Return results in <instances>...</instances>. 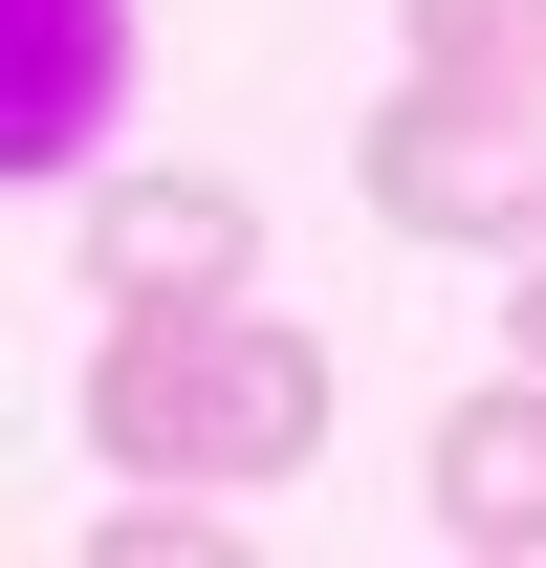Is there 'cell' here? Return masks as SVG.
<instances>
[{
    "mask_svg": "<svg viewBox=\"0 0 546 568\" xmlns=\"http://www.w3.org/2000/svg\"><path fill=\"white\" fill-rule=\"evenodd\" d=\"M88 437H110L132 503L306 481V459H328V351L263 328V306H110V351H88Z\"/></svg>",
    "mask_w": 546,
    "mask_h": 568,
    "instance_id": "cell-1",
    "label": "cell"
},
{
    "mask_svg": "<svg viewBox=\"0 0 546 568\" xmlns=\"http://www.w3.org/2000/svg\"><path fill=\"white\" fill-rule=\"evenodd\" d=\"M350 175L394 241H546V110H481V88H394Z\"/></svg>",
    "mask_w": 546,
    "mask_h": 568,
    "instance_id": "cell-2",
    "label": "cell"
},
{
    "mask_svg": "<svg viewBox=\"0 0 546 568\" xmlns=\"http://www.w3.org/2000/svg\"><path fill=\"white\" fill-rule=\"evenodd\" d=\"M132 88V0H0V175H67Z\"/></svg>",
    "mask_w": 546,
    "mask_h": 568,
    "instance_id": "cell-3",
    "label": "cell"
},
{
    "mask_svg": "<svg viewBox=\"0 0 546 568\" xmlns=\"http://www.w3.org/2000/svg\"><path fill=\"white\" fill-rule=\"evenodd\" d=\"M241 263H263V197L241 175H132L88 219V284L110 306H241Z\"/></svg>",
    "mask_w": 546,
    "mask_h": 568,
    "instance_id": "cell-4",
    "label": "cell"
},
{
    "mask_svg": "<svg viewBox=\"0 0 546 568\" xmlns=\"http://www.w3.org/2000/svg\"><path fill=\"white\" fill-rule=\"evenodd\" d=\"M415 481H437V525H459L481 568H546V372H503V394H459Z\"/></svg>",
    "mask_w": 546,
    "mask_h": 568,
    "instance_id": "cell-5",
    "label": "cell"
},
{
    "mask_svg": "<svg viewBox=\"0 0 546 568\" xmlns=\"http://www.w3.org/2000/svg\"><path fill=\"white\" fill-rule=\"evenodd\" d=\"M415 88H481V110H546V0H394Z\"/></svg>",
    "mask_w": 546,
    "mask_h": 568,
    "instance_id": "cell-6",
    "label": "cell"
},
{
    "mask_svg": "<svg viewBox=\"0 0 546 568\" xmlns=\"http://www.w3.org/2000/svg\"><path fill=\"white\" fill-rule=\"evenodd\" d=\"M88 568H263V547H241L219 503H110V525H88Z\"/></svg>",
    "mask_w": 546,
    "mask_h": 568,
    "instance_id": "cell-7",
    "label": "cell"
},
{
    "mask_svg": "<svg viewBox=\"0 0 546 568\" xmlns=\"http://www.w3.org/2000/svg\"><path fill=\"white\" fill-rule=\"evenodd\" d=\"M503 328H525V372H546V241H525V306H503Z\"/></svg>",
    "mask_w": 546,
    "mask_h": 568,
    "instance_id": "cell-8",
    "label": "cell"
},
{
    "mask_svg": "<svg viewBox=\"0 0 546 568\" xmlns=\"http://www.w3.org/2000/svg\"><path fill=\"white\" fill-rule=\"evenodd\" d=\"M459 568H481V547H459Z\"/></svg>",
    "mask_w": 546,
    "mask_h": 568,
    "instance_id": "cell-9",
    "label": "cell"
}]
</instances>
